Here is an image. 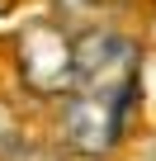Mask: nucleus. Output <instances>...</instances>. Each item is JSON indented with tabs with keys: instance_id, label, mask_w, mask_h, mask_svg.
Returning a JSON list of instances; mask_svg holds the SVG:
<instances>
[{
	"instance_id": "1",
	"label": "nucleus",
	"mask_w": 156,
	"mask_h": 161,
	"mask_svg": "<svg viewBox=\"0 0 156 161\" xmlns=\"http://www.w3.org/2000/svg\"><path fill=\"white\" fill-rule=\"evenodd\" d=\"M14 62H19V80L24 90L43 95V100H66L76 90V57H71V33L57 19H33L19 29L14 38Z\"/></svg>"
},
{
	"instance_id": "2",
	"label": "nucleus",
	"mask_w": 156,
	"mask_h": 161,
	"mask_svg": "<svg viewBox=\"0 0 156 161\" xmlns=\"http://www.w3.org/2000/svg\"><path fill=\"white\" fill-rule=\"evenodd\" d=\"M137 100V86L123 90V95H90V90H71L66 104H62V142L76 152V156H90V161H104L118 137H123V123H128V109Z\"/></svg>"
},
{
	"instance_id": "3",
	"label": "nucleus",
	"mask_w": 156,
	"mask_h": 161,
	"mask_svg": "<svg viewBox=\"0 0 156 161\" xmlns=\"http://www.w3.org/2000/svg\"><path fill=\"white\" fill-rule=\"evenodd\" d=\"M24 152V123H19V114L0 100V161H14Z\"/></svg>"
},
{
	"instance_id": "4",
	"label": "nucleus",
	"mask_w": 156,
	"mask_h": 161,
	"mask_svg": "<svg viewBox=\"0 0 156 161\" xmlns=\"http://www.w3.org/2000/svg\"><path fill=\"white\" fill-rule=\"evenodd\" d=\"M52 10H57V24L66 29V19H90L100 10V0H52Z\"/></svg>"
}]
</instances>
